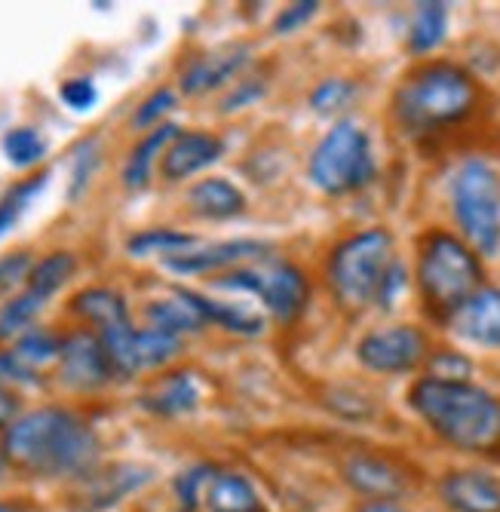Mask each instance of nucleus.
<instances>
[{"label":"nucleus","instance_id":"obj_1","mask_svg":"<svg viewBox=\"0 0 500 512\" xmlns=\"http://www.w3.org/2000/svg\"><path fill=\"white\" fill-rule=\"evenodd\" d=\"M13 467L31 476H86L99 457V439L86 421L65 408H34L4 433Z\"/></svg>","mask_w":500,"mask_h":512},{"label":"nucleus","instance_id":"obj_2","mask_svg":"<svg viewBox=\"0 0 500 512\" xmlns=\"http://www.w3.org/2000/svg\"><path fill=\"white\" fill-rule=\"evenodd\" d=\"M408 402L421 421L461 451H491L500 445V402L470 381L421 378Z\"/></svg>","mask_w":500,"mask_h":512},{"label":"nucleus","instance_id":"obj_3","mask_svg":"<svg viewBox=\"0 0 500 512\" xmlns=\"http://www.w3.org/2000/svg\"><path fill=\"white\" fill-rule=\"evenodd\" d=\"M473 77L448 62H433L412 71L396 89V120L412 132H430L464 120L476 105Z\"/></svg>","mask_w":500,"mask_h":512},{"label":"nucleus","instance_id":"obj_4","mask_svg":"<svg viewBox=\"0 0 500 512\" xmlns=\"http://www.w3.org/2000/svg\"><path fill=\"white\" fill-rule=\"evenodd\" d=\"M418 289L424 304L448 319L473 292L482 289V264L479 255L454 234L433 230L421 243L418 255Z\"/></svg>","mask_w":500,"mask_h":512},{"label":"nucleus","instance_id":"obj_5","mask_svg":"<svg viewBox=\"0 0 500 512\" xmlns=\"http://www.w3.org/2000/svg\"><path fill=\"white\" fill-rule=\"evenodd\" d=\"M451 215L461 240L482 258L500 255V175L491 163L464 160L448 184Z\"/></svg>","mask_w":500,"mask_h":512},{"label":"nucleus","instance_id":"obj_6","mask_svg":"<svg viewBox=\"0 0 500 512\" xmlns=\"http://www.w3.org/2000/svg\"><path fill=\"white\" fill-rule=\"evenodd\" d=\"M393 249L396 243L390 237V230L384 227L359 230V234L335 246L329 258V286L341 307L366 310L369 304L378 301L384 276L396 261Z\"/></svg>","mask_w":500,"mask_h":512},{"label":"nucleus","instance_id":"obj_7","mask_svg":"<svg viewBox=\"0 0 500 512\" xmlns=\"http://www.w3.org/2000/svg\"><path fill=\"white\" fill-rule=\"evenodd\" d=\"M375 151L372 138L353 120H338L323 142L316 145L307 163V175L316 191H323L329 197H344L375 178Z\"/></svg>","mask_w":500,"mask_h":512},{"label":"nucleus","instance_id":"obj_8","mask_svg":"<svg viewBox=\"0 0 500 512\" xmlns=\"http://www.w3.org/2000/svg\"><path fill=\"white\" fill-rule=\"evenodd\" d=\"M215 289L255 295L277 322H292L304 313L310 289L298 267L283 261H261L255 267H237L215 279Z\"/></svg>","mask_w":500,"mask_h":512},{"label":"nucleus","instance_id":"obj_9","mask_svg":"<svg viewBox=\"0 0 500 512\" xmlns=\"http://www.w3.org/2000/svg\"><path fill=\"white\" fill-rule=\"evenodd\" d=\"M356 359L375 375H405L427 359V338L415 325H390L362 338Z\"/></svg>","mask_w":500,"mask_h":512},{"label":"nucleus","instance_id":"obj_10","mask_svg":"<svg viewBox=\"0 0 500 512\" xmlns=\"http://www.w3.org/2000/svg\"><path fill=\"white\" fill-rule=\"evenodd\" d=\"M59 378L65 387L77 393H93L108 387L117 375L111 368V359L93 332H74L62 341L59 353Z\"/></svg>","mask_w":500,"mask_h":512},{"label":"nucleus","instance_id":"obj_11","mask_svg":"<svg viewBox=\"0 0 500 512\" xmlns=\"http://www.w3.org/2000/svg\"><path fill=\"white\" fill-rule=\"evenodd\" d=\"M445 322L461 341L485 350H500V289L482 286Z\"/></svg>","mask_w":500,"mask_h":512},{"label":"nucleus","instance_id":"obj_12","mask_svg":"<svg viewBox=\"0 0 500 512\" xmlns=\"http://www.w3.org/2000/svg\"><path fill=\"white\" fill-rule=\"evenodd\" d=\"M267 252H270V246L261 240H224V243L194 246L181 255H172L163 261V267L175 276H200V273H212V270L237 267L243 261H261Z\"/></svg>","mask_w":500,"mask_h":512},{"label":"nucleus","instance_id":"obj_13","mask_svg":"<svg viewBox=\"0 0 500 512\" xmlns=\"http://www.w3.org/2000/svg\"><path fill=\"white\" fill-rule=\"evenodd\" d=\"M224 154V142L212 132H178L172 138V145L166 148V154L160 157V175L166 181H188L197 172L215 166Z\"/></svg>","mask_w":500,"mask_h":512},{"label":"nucleus","instance_id":"obj_14","mask_svg":"<svg viewBox=\"0 0 500 512\" xmlns=\"http://www.w3.org/2000/svg\"><path fill=\"white\" fill-rule=\"evenodd\" d=\"M439 494L451 512H500V479L479 470L448 473Z\"/></svg>","mask_w":500,"mask_h":512},{"label":"nucleus","instance_id":"obj_15","mask_svg":"<svg viewBox=\"0 0 500 512\" xmlns=\"http://www.w3.org/2000/svg\"><path fill=\"white\" fill-rule=\"evenodd\" d=\"M148 479H151V470L135 467V463H117V467H111L105 473H86L83 488H80L83 509L96 512V509L117 506L123 497L148 485Z\"/></svg>","mask_w":500,"mask_h":512},{"label":"nucleus","instance_id":"obj_16","mask_svg":"<svg viewBox=\"0 0 500 512\" xmlns=\"http://www.w3.org/2000/svg\"><path fill=\"white\" fill-rule=\"evenodd\" d=\"M344 479L356 494L369 500H396L405 491V476L390 460L372 454H353L344 463Z\"/></svg>","mask_w":500,"mask_h":512},{"label":"nucleus","instance_id":"obj_17","mask_svg":"<svg viewBox=\"0 0 500 512\" xmlns=\"http://www.w3.org/2000/svg\"><path fill=\"white\" fill-rule=\"evenodd\" d=\"M246 59H249L246 46H231V50H218V53L194 59L185 68V74H181V92H185V96H203V92L237 77Z\"/></svg>","mask_w":500,"mask_h":512},{"label":"nucleus","instance_id":"obj_18","mask_svg":"<svg viewBox=\"0 0 500 512\" xmlns=\"http://www.w3.org/2000/svg\"><path fill=\"white\" fill-rule=\"evenodd\" d=\"M188 206L194 215L206 221H227V218H237L246 209V197L237 184L212 175V178L197 181L188 191Z\"/></svg>","mask_w":500,"mask_h":512},{"label":"nucleus","instance_id":"obj_19","mask_svg":"<svg viewBox=\"0 0 500 512\" xmlns=\"http://www.w3.org/2000/svg\"><path fill=\"white\" fill-rule=\"evenodd\" d=\"M181 129L175 123H163L157 129H151L139 145H135L123 163V172H120V181H123V188L126 191H142L148 188V181H151V172H154V163L157 157L166 154V148L172 145V138L178 135Z\"/></svg>","mask_w":500,"mask_h":512},{"label":"nucleus","instance_id":"obj_20","mask_svg":"<svg viewBox=\"0 0 500 512\" xmlns=\"http://www.w3.org/2000/svg\"><path fill=\"white\" fill-rule=\"evenodd\" d=\"M200 402V387L191 371H172L157 387H151L142 396V408L160 414V417H178L194 411Z\"/></svg>","mask_w":500,"mask_h":512},{"label":"nucleus","instance_id":"obj_21","mask_svg":"<svg viewBox=\"0 0 500 512\" xmlns=\"http://www.w3.org/2000/svg\"><path fill=\"white\" fill-rule=\"evenodd\" d=\"M71 310L80 319H86L89 325H96V332H105V329H114V325L129 322L126 298L114 289H105V286H89V289L77 292L71 298Z\"/></svg>","mask_w":500,"mask_h":512},{"label":"nucleus","instance_id":"obj_22","mask_svg":"<svg viewBox=\"0 0 500 512\" xmlns=\"http://www.w3.org/2000/svg\"><path fill=\"white\" fill-rule=\"evenodd\" d=\"M181 295H185L206 322L218 325V329L224 332H234V335H243V338H255L264 332V319L240 304H224V301H212L200 292H191V289H178Z\"/></svg>","mask_w":500,"mask_h":512},{"label":"nucleus","instance_id":"obj_23","mask_svg":"<svg viewBox=\"0 0 500 512\" xmlns=\"http://www.w3.org/2000/svg\"><path fill=\"white\" fill-rule=\"evenodd\" d=\"M145 319H148V329H160V332L175 335V338L200 332L203 325H206V319L200 316V310L185 295H181L178 289H175L172 298L151 301L145 307Z\"/></svg>","mask_w":500,"mask_h":512},{"label":"nucleus","instance_id":"obj_24","mask_svg":"<svg viewBox=\"0 0 500 512\" xmlns=\"http://www.w3.org/2000/svg\"><path fill=\"white\" fill-rule=\"evenodd\" d=\"M206 506L212 512H261L255 488L240 473H212L206 488Z\"/></svg>","mask_w":500,"mask_h":512},{"label":"nucleus","instance_id":"obj_25","mask_svg":"<svg viewBox=\"0 0 500 512\" xmlns=\"http://www.w3.org/2000/svg\"><path fill=\"white\" fill-rule=\"evenodd\" d=\"M448 34V7L439 0H424L412 13V25H408V50L415 56L433 53L436 46Z\"/></svg>","mask_w":500,"mask_h":512},{"label":"nucleus","instance_id":"obj_26","mask_svg":"<svg viewBox=\"0 0 500 512\" xmlns=\"http://www.w3.org/2000/svg\"><path fill=\"white\" fill-rule=\"evenodd\" d=\"M194 246H197V237H191V234H181V230H172V227H148V230H139V234H132L126 240V255L129 258L160 255L166 261V258L181 255Z\"/></svg>","mask_w":500,"mask_h":512},{"label":"nucleus","instance_id":"obj_27","mask_svg":"<svg viewBox=\"0 0 500 512\" xmlns=\"http://www.w3.org/2000/svg\"><path fill=\"white\" fill-rule=\"evenodd\" d=\"M74 273H77V258L71 252H50L40 261H34L25 289H31L43 301H50L53 295H59L65 289V283Z\"/></svg>","mask_w":500,"mask_h":512},{"label":"nucleus","instance_id":"obj_28","mask_svg":"<svg viewBox=\"0 0 500 512\" xmlns=\"http://www.w3.org/2000/svg\"><path fill=\"white\" fill-rule=\"evenodd\" d=\"M43 307H47V301L31 289H22L19 295L7 298L0 304V341H19L28 329H34V319Z\"/></svg>","mask_w":500,"mask_h":512},{"label":"nucleus","instance_id":"obj_29","mask_svg":"<svg viewBox=\"0 0 500 512\" xmlns=\"http://www.w3.org/2000/svg\"><path fill=\"white\" fill-rule=\"evenodd\" d=\"M181 353V338L166 335L160 329H135V371H151V368H163L166 362H172Z\"/></svg>","mask_w":500,"mask_h":512},{"label":"nucleus","instance_id":"obj_30","mask_svg":"<svg viewBox=\"0 0 500 512\" xmlns=\"http://www.w3.org/2000/svg\"><path fill=\"white\" fill-rule=\"evenodd\" d=\"M0 151H4L7 163L16 169H31L43 157H47V138L34 126H13L0 138Z\"/></svg>","mask_w":500,"mask_h":512},{"label":"nucleus","instance_id":"obj_31","mask_svg":"<svg viewBox=\"0 0 500 512\" xmlns=\"http://www.w3.org/2000/svg\"><path fill=\"white\" fill-rule=\"evenodd\" d=\"M50 181V172H40V175H31L19 184H13V188L0 197V240H4L10 230L16 227V221L28 212V206L43 194V188H47Z\"/></svg>","mask_w":500,"mask_h":512},{"label":"nucleus","instance_id":"obj_32","mask_svg":"<svg viewBox=\"0 0 500 512\" xmlns=\"http://www.w3.org/2000/svg\"><path fill=\"white\" fill-rule=\"evenodd\" d=\"M62 341H65V338H59V335H53V332H47V329H28V332L16 341L13 353H16L28 368L37 371L40 365H47V362H59Z\"/></svg>","mask_w":500,"mask_h":512},{"label":"nucleus","instance_id":"obj_33","mask_svg":"<svg viewBox=\"0 0 500 512\" xmlns=\"http://www.w3.org/2000/svg\"><path fill=\"white\" fill-rule=\"evenodd\" d=\"M353 96H356V86H353L350 80L332 77V80H323L320 86H316V89L310 92V108H313L316 114L329 117V114L344 111V108L353 102Z\"/></svg>","mask_w":500,"mask_h":512},{"label":"nucleus","instance_id":"obj_34","mask_svg":"<svg viewBox=\"0 0 500 512\" xmlns=\"http://www.w3.org/2000/svg\"><path fill=\"white\" fill-rule=\"evenodd\" d=\"M96 166H99V142L96 138H86L71 157V188H68L71 200H77L89 188V178H93Z\"/></svg>","mask_w":500,"mask_h":512},{"label":"nucleus","instance_id":"obj_35","mask_svg":"<svg viewBox=\"0 0 500 512\" xmlns=\"http://www.w3.org/2000/svg\"><path fill=\"white\" fill-rule=\"evenodd\" d=\"M175 92L169 89V86H160V89H154L151 96L135 108V114H132V129H157V126H163V117L175 108Z\"/></svg>","mask_w":500,"mask_h":512},{"label":"nucleus","instance_id":"obj_36","mask_svg":"<svg viewBox=\"0 0 500 512\" xmlns=\"http://www.w3.org/2000/svg\"><path fill=\"white\" fill-rule=\"evenodd\" d=\"M59 99L68 111L86 114V111H93L99 102V86L93 77H71L59 86Z\"/></svg>","mask_w":500,"mask_h":512},{"label":"nucleus","instance_id":"obj_37","mask_svg":"<svg viewBox=\"0 0 500 512\" xmlns=\"http://www.w3.org/2000/svg\"><path fill=\"white\" fill-rule=\"evenodd\" d=\"M212 473L215 470H209V467H191L175 479V497L188 512H194V506L200 500H206V488H209Z\"/></svg>","mask_w":500,"mask_h":512},{"label":"nucleus","instance_id":"obj_38","mask_svg":"<svg viewBox=\"0 0 500 512\" xmlns=\"http://www.w3.org/2000/svg\"><path fill=\"white\" fill-rule=\"evenodd\" d=\"M31 267H34L31 252H13L0 258V298L13 295L22 283H28Z\"/></svg>","mask_w":500,"mask_h":512},{"label":"nucleus","instance_id":"obj_39","mask_svg":"<svg viewBox=\"0 0 500 512\" xmlns=\"http://www.w3.org/2000/svg\"><path fill=\"white\" fill-rule=\"evenodd\" d=\"M470 371H473V365L461 353L442 350V353H433V359H430V378H436V381H467Z\"/></svg>","mask_w":500,"mask_h":512},{"label":"nucleus","instance_id":"obj_40","mask_svg":"<svg viewBox=\"0 0 500 512\" xmlns=\"http://www.w3.org/2000/svg\"><path fill=\"white\" fill-rule=\"evenodd\" d=\"M37 384V371L28 368L13 350H0V387H31Z\"/></svg>","mask_w":500,"mask_h":512},{"label":"nucleus","instance_id":"obj_41","mask_svg":"<svg viewBox=\"0 0 500 512\" xmlns=\"http://www.w3.org/2000/svg\"><path fill=\"white\" fill-rule=\"evenodd\" d=\"M316 10H320V4H313V0H301V4H292L289 10H283V13L277 16V22H274V34L286 37V34L298 31L301 25H307V22L316 16Z\"/></svg>","mask_w":500,"mask_h":512},{"label":"nucleus","instance_id":"obj_42","mask_svg":"<svg viewBox=\"0 0 500 512\" xmlns=\"http://www.w3.org/2000/svg\"><path fill=\"white\" fill-rule=\"evenodd\" d=\"M402 289H405V267L399 261H393L390 270H387V276H384V283H381V292H378V301L375 304L393 307L396 298L402 295Z\"/></svg>","mask_w":500,"mask_h":512},{"label":"nucleus","instance_id":"obj_43","mask_svg":"<svg viewBox=\"0 0 500 512\" xmlns=\"http://www.w3.org/2000/svg\"><path fill=\"white\" fill-rule=\"evenodd\" d=\"M19 408H22V402H19L16 390L13 387H0V430H10L19 421V417H22Z\"/></svg>","mask_w":500,"mask_h":512},{"label":"nucleus","instance_id":"obj_44","mask_svg":"<svg viewBox=\"0 0 500 512\" xmlns=\"http://www.w3.org/2000/svg\"><path fill=\"white\" fill-rule=\"evenodd\" d=\"M264 92V86H255V83H240L237 89H234V96H227V102H224V111H240V108H246L252 99H258Z\"/></svg>","mask_w":500,"mask_h":512},{"label":"nucleus","instance_id":"obj_45","mask_svg":"<svg viewBox=\"0 0 500 512\" xmlns=\"http://www.w3.org/2000/svg\"><path fill=\"white\" fill-rule=\"evenodd\" d=\"M356 512H408V509H402L393 500H369V503H362Z\"/></svg>","mask_w":500,"mask_h":512},{"label":"nucleus","instance_id":"obj_46","mask_svg":"<svg viewBox=\"0 0 500 512\" xmlns=\"http://www.w3.org/2000/svg\"><path fill=\"white\" fill-rule=\"evenodd\" d=\"M13 467V463H10V457H7V451H4V445H0V479H4L7 476V470Z\"/></svg>","mask_w":500,"mask_h":512},{"label":"nucleus","instance_id":"obj_47","mask_svg":"<svg viewBox=\"0 0 500 512\" xmlns=\"http://www.w3.org/2000/svg\"><path fill=\"white\" fill-rule=\"evenodd\" d=\"M0 512H22L16 503H10V500H0Z\"/></svg>","mask_w":500,"mask_h":512}]
</instances>
